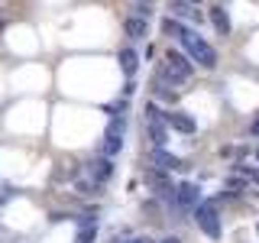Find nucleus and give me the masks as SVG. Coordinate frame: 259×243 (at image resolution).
<instances>
[{
    "mask_svg": "<svg viewBox=\"0 0 259 243\" xmlns=\"http://www.w3.org/2000/svg\"><path fill=\"white\" fill-rule=\"evenodd\" d=\"M123 36L130 43H143L149 36V20H140V16H126L123 20Z\"/></svg>",
    "mask_w": 259,
    "mask_h": 243,
    "instance_id": "nucleus-9",
    "label": "nucleus"
},
{
    "mask_svg": "<svg viewBox=\"0 0 259 243\" xmlns=\"http://www.w3.org/2000/svg\"><path fill=\"white\" fill-rule=\"evenodd\" d=\"M88 172H91V178L97 185H107L110 178H113V159L110 156H97L91 166H88Z\"/></svg>",
    "mask_w": 259,
    "mask_h": 243,
    "instance_id": "nucleus-8",
    "label": "nucleus"
},
{
    "mask_svg": "<svg viewBox=\"0 0 259 243\" xmlns=\"http://www.w3.org/2000/svg\"><path fill=\"white\" fill-rule=\"evenodd\" d=\"M191 217H194V224H198V230L204 233L207 240H221V217H217V205L214 201H201L198 208L191 211Z\"/></svg>",
    "mask_w": 259,
    "mask_h": 243,
    "instance_id": "nucleus-3",
    "label": "nucleus"
},
{
    "mask_svg": "<svg viewBox=\"0 0 259 243\" xmlns=\"http://www.w3.org/2000/svg\"><path fill=\"white\" fill-rule=\"evenodd\" d=\"M175 205L182 208V211H194L201 205V188L194 182H182V185H175Z\"/></svg>",
    "mask_w": 259,
    "mask_h": 243,
    "instance_id": "nucleus-5",
    "label": "nucleus"
},
{
    "mask_svg": "<svg viewBox=\"0 0 259 243\" xmlns=\"http://www.w3.org/2000/svg\"><path fill=\"white\" fill-rule=\"evenodd\" d=\"M185 29V23H178L175 16H165V20H162V32H168V36H175L178 39V32Z\"/></svg>",
    "mask_w": 259,
    "mask_h": 243,
    "instance_id": "nucleus-17",
    "label": "nucleus"
},
{
    "mask_svg": "<svg viewBox=\"0 0 259 243\" xmlns=\"http://www.w3.org/2000/svg\"><path fill=\"white\" fill-rule=\"evenodd\" d=\"M159 243H182L178 237H165V240H159Z\"/></svg>",
    "mask_w": 259,
    "mask_h": 243,
    "instance_id": "nucleus-23",
    "label": "nucleus"
},
{
    "mask_svg": "<svg viewBox=\"0 0 259 243\" xmlns=\"http://www.w3.org/2000/svg\"><path fill=\"white\" fill-rule=\"evenodd\" d=\"M249 178H253V182H259V169H249Z\"/></svg>",
    "mask_w": 259,
    "mask_h": 243,
    "instance_id": "nucleus-22",
    "label": "nucleus"
},
{
    "mask_svg": "<svg viewBox=\"0 0 259 243\" xmlns=\"http://www.w3.org/2000/svg\"><path fill=\"white\" fill-rule=\"evenodd\" d=\"M123 136H126V117H110L107 130H104V152L101 156H117L123 149Z\"/></svg>",
    "mask_w": 259,
    "mask_h": 243,
    "instance_id": "nucleus-4",
    "label": "nucleus"
},
{
    "mask_svg": "<svg viewBox=\"0 0 259 243\" xmlns=\"http://www.w3.org/2000/svg\"><path fill=\"white\" fill-rule=\"evenodd\" d=\"M94 237H97V214H78L75 243H94Z\"/></svg>",
    "mask_w": 259,
    "mask_h": 243,
    "instance_id": "nucleus-11",
    "label": "nucleus"
},
{
    "mask_svg": "<svg viewBox=\"0 0 259 243\" xmlns=\"http://www.w3.org/2000/svg\"><path fill=\"white\" fill-rule=\"evenodd\" d=\"M249 133H253V136H259V117L253 120V127H249Z\"/></svg>",
    "mask_w": 259,
    "mask_h": 243,
    "instance_id": "nucleus-20",
    "label": "nucleus"
},
{
    "mask_svg": "<svg viewBox=\"0 0 259 243\" xmlns=\"http://www.w3.org/2000/svg\"><path fill=\"white\" fill-rule=\"evenodd\" d=\"M152 169H162V172H178L185 169V162L168 149H152Z\"/></svg>",
    "mask_w": 259,
    "mask_h": 243,
    "instance_id": "nucleus-10",
    "label": "nucleus"
},
{
    "mask_svg": "<svg viewBox=\"0 0 259 243\" xmlns=\"http://www.w3.org/2000/svg\"><path fill=\"white\" fill-rule=\"evenodd\" d=\"M123 243H152L149 237H136V240H123Z\"/></svg>",
    "mask_w": 259,
    "mask_h": 243,
    "instance_id": "nucleus-21",
    "label": "nucleus"
},
{
    "mask_svg": "<svg viewBox=\"0 0 259 243\" xmlns=\"http://www.w3.org/2000/svg\"><path fill=\"white\" fill-rule=\"evenodd\" d=\"M117 62H120V71H123L126 78H133V75H136V68H140V55H136V49H133V46H120Z\"/></svg>",
    "mask_w": 259,
    "mask_h": 243,
    "instance_id": "nucleus-12",
    "label": "nucleus"
},
{
    "mask_svg": "<svg viewBox=\"0 0 259 243\" xmlns=\"http://www.w3.org/2000/svg\"><path fill=\"white\" fill-rule=\"evenodd\" d=\"M152 13H156V7L146 0H133V7H130V16H140V20H152Z\"/></svg>",
    "mask_w": 259,
    "mask_h": 243,
    "instance_id": "nucleus-15",
    "label": "nucleus"
},
{
    "mask_svg": "<svg viewBox=\"0 0 259 243\" xmlns=\"http://www.w3.org/2000/svg\"><path fill=\"white\" fill-rule=\"evenodd\" d=\"M256 233H259V224H256Z\"/></svg>",
    "mask_w": 259,
    "mask_h": 243,
    "instance_id": "nucleus-25",
    "label": "nucleus"
},
{
    "mask_svg": "<svg viewBox=\"0 0 259 243\" xmlns=\"http://www.w3.org/2000/svg\"><path fill=\"white\" fill-rule=\"evenodd\" d=\"M146 127H149V140L156 149H165V143H168V124H165V117L162 120H146Z\"/></svg>",
    "mask_w": 259,
    "mask_h": 243,
    "instance_id": "nucleus-13",
    "label": "nucleus"
},
{
    "mask_svg": "<svg viewBox=\"0 0 259 243\" xmlns=\"http://www.w3.org/2000/svg\"><path fill=\"white\" fill-rule=\"evenodd\" d=\"M146 4H156V0H146Z\"/></svg>",
    "mask_w": 259,
    "mask_h": 243,
    "instance_id": "nucleus-24",
    "label": "nucleus"
},
{
    "mask_svg": "<svg viewBox=\"0 0 259 243\" xmlns=\"http://www.w3.org/2000/svg\"><path fill=\"white\" fill-rule=\"evenodd\" d=\"M210 26L217 29V36H230V16L224 7H210Z\"/></svg>",
    "mask_w": 259,
    "mask_h": 243,
    "instance_id": "nucleus-14",
    "label": "nucleus"
},
{
    "mask_svg": "<svg viewBox=\"0 0 259 243\" xmlns=\"http://www.w3.org/2000/svg\"><path fill=\"white\" fill-rule=\"evenodd\" d=\"M165 124L178 130V133H185V136H194L198 133V124H194V117L191 113H185V110H168L165 113Z\"/></svg>",
    "mask_w": 259,
    "mask_h": 243,
    "instance_id": "nucleus-6",
    "label": "nucleus"
},
{
    "mask_svg": "<svg viewBox=\"0 0 259 243\" xmlns=\"http://www.w3.org/2000/svg\"><path fill=\"white\" fill-rule=\"evenodd\" d=\"M178 43H182V52L188 55L194 65H201V68H217V49L210 46L201 32L185 26L182 32H178Z\"/></svg>",
    "mask_w": 259,
    "mask_h": 243,
    "instance_id": "nucleus-1",
    "label": "nucleus"
},
{
    "mask_svg": "<svg viewBox=\"0 0 259 243\" xmlns=\"http://www.w3.org/2000/svg\"><path fill=\"white\" fill-rule=\"evenodd\" d=\"M227 188H230V194H240L243 188H246V182H237V178H230V182H227Z\"/></svg>",
    "mask_w": 259,
    "mask_h": 243,
    "instance_id": "nucleus-18",
    "label": "nucleus"
},
{
    "mask_svg": "<svg viewBox=\"0 0 259 243\" xmlns=\"http://www.w3.org/2000/svg\"><path fill=\"white\" fill-rule=\"evenodd\" d=\"M97 188H101V185H97V182H88V178H78V182H75V191H78V194H88V198L101 194Z\"/></svg>",
    "mask_w": 259,
    "mask_h": 243,
    "instance_id": "nucleus-16",
    "label": "nucleus"
},
{
    "mask_svg": "<svg viewBox=\"0 0 259 243\" xmlns=\"http://www.w3.org/2000/svg\"><path fill=\"white\" fill-rule=\"evenodd\" d=\"M133 91H136V81H133V78H126V85H123V97H130Z\"/></svg>",
    "mask_w": 259,
    "mask_h": 243,
    "instance_id": "nucleus-19",
    "label": "nucleus"
},
{
    "mask_svg": "<svg viewBox=\"0 0 259 243\" xmlns=\"http://www.w3.org/2000/svg\"><path fill=\"white\" fill-rule=\"evenodd\" d=\"M162 68H165V75L175 81V85H185L191 75H194V65L188 55L182 52V49H165V62H162Z\"/></svg>",
    "mask_w": 259,
    "mask_h": 243,
    "instance_id": "nucleus-2",
    "label": "nucleus"
},
{
    "mask_svg": "<svg viewBox=\"0 0 259 243\" xmlns=\"http://www.w3.org/2000/svg\"><path fill=\"white\" fill-rule=\"evenodd\" d=\"M168 16H175L178 23L188 20V23H201V13L194 10L191 0H168Z\"/></svg>",
    "mask_w": 259,
    "mask_h": 243,
    "instance_id": "nucleus-7",
    "label": "nucleus"
}]
</instances>
